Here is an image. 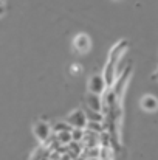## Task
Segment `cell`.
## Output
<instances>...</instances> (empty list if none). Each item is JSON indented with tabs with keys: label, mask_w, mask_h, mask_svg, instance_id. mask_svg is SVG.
<instances>
[{
	"label": "cell",
	"mask_w": 158,
	"mask_h": 160,
	"mask_svg": "<svg viewBox=\"0 0 158 160\" xmlns=\"http://www.w3.org/2000/svg\"><path fill=\"white\" fill-rule=\"evenodd\" d=\"M34 134H36V137L42 142V143H45L48 138H50V135H51V126L48 124V123H45V121H37L36 124H34Z\"/></svg>",
	"instance_id": "cell-5"
},
{
	"label": "cell",
	"mask_w": 158,
	"mask_h": 160,
	"mask_svg": "<svg viewBox=\"0 0 158 160\" xmlns=\"http://www.w3.org/2000/svg\"><path fill=\"white\" fill-rule=\"evenodd\" d=\"M85 103H87V109H92V110H96V112L103 110V98L99 95L89 93L85 97Z\"/></svg>",
	"instance_id": "cell-7"
},
{
	"label": "cell",
	"mask_w": 158,
	"mask_h": 160,
	"mask_svg": "<svg viewBox=\"0 0 158 160\" xmlns=\"http://www.w3.org/2000/svg\"><path fill=\"white\" fill-rule=\"evenodd\" d=\"M5 12V8H3V3H0V16Z\"/></svg>",
	"instance_id": "cell-16"
},
{
	"label": "cell",
	"mask_w": 158,
	"mask_h": 160,
	"mask_svg": "<svg viewBox=\"0 0 158 160\" xmlns=\"http://www.w3.org/2000/svg\"><path fill=\"white\" fill-rule=\"evenodd\" d=\"M73 47H74V50H76L78 53L84 54V53H87V52L90 50V47H92V41H90V38H89L87 34L81 33V34H78V36L73 39Z\"/></svg>",
	"instance_id": "cell-4"
},
{
	"label": "cell",
	"mask_w": 158,
	"mask_h": 160,
	"mask_svg": "<svg viewBox=\"0 0 158 160\" xmlns=\"http://www.w3.org/2000/svg\"><path fill=\"white\" fill-rule=\"evenodd\" d=\"M84 113H85L87 121H98V123H103V121H104L103 112H96V110H92V109H87V107H85Z\"/></svg>",
	"instance_id": "cell-9"
},
{
	"label": "cell",
	"mask_w": 158,
	"mask_h": 160,
	"mask_svg": "<svg viewBox=\"0 0 158 160\" xmlns=\"http://www.w3.org/2000/svg\"><path fill=\"white\" fill-rule=\"evenodd\" d=\"M3 2H5V0H0V3H3Z\"/></svg>",
	"instance_id": "cell-19"
},
{
	"label": "cell",
	"mask_w": 158,
	"mask_h": 160,
	"mask_svg": "<svg viewBox=\"0 0 158 160\" xmlns=\"http://www.w3.org/2000/svg\"><path fill=\"white\" fill-rule=\"evenodd\" d=\"M107 89V84H105L103 75H93L89 81V93H93V95H103Z\"/></svg>",
	"instance_id": "cell-2"
},
{
	"label": "cell",
	"mask_w": 158,
	"mask_h": 160,
	"mask_svg": "<svg viewBox=\"0 0 158 160\" xmlns=\"http://www.w3.org/2000/svg\"><path fill=\"white\" fill-rule=\"evenodd\" d=\"M73 128L67 123V121H59V123H56V124H53L51 126V132L53 134H59V132H70Z\"/></svg>",
	"instance_id": "cell-10"
},
{
	"label": "cell",
	"mask_w": 158,
	"mask_h": 160,
	"mask_svg": "<svg viewBox=\"0 0 158 160\" xmlns=\"http://www.w3.org/2000/svg\"><path fill=\"white\" fill-rule=\"evenodd\" d=\"M71 134V142H82V137H84V129H79V128H73L70 131Z\"/></svg>",
	"instance_id": "cell-14"
},
{
	"label": "cell",
	"mask_w": 158,
	"mask_h": 160,
	"mask_svg": "<svg viewBox=\"0 0 158 160\" xmlns=\"http://www.w3.org/2000/svg\"><path fill=\"white\" fill-rule=\"evenodd\" d=\"M85 160H99V159H85Z\"/></svg>",
	"instance_id": "cell-18"
},
{
	"label": "cell",
	"mask_w": 158,
	"mask_h": 160,
	"mask_svg": "<svg viewBox=\"0 0 158 160\" xmlns=\"http://www.w3.org/2000/svg\"><path fill=\"white\" fill-rule=\"evenodd\" d=\"M65 121H67L71 128H79V129H84L85 124H87L85 113H84V110H81V109H79V110H74L73 113H70Z\"/></svg>",
	"instance_id": "cell-3"
},
{
	"label": "cell",
	"mask_w": 158,
	"mask_h": 160,
	"mask_svg": "<svg viewBox=\"0 0 158 160\" xmlns=\"http://www.w3.org/2000/svg\"><path fill=\"white\" fill-rule=\"evenodd\" d=\"M127 47H129V42H127V41H119V42L110 50V53H108V61H107V64H105L104 75H103L107 87H112V84L115 82V79H116V67H118V62H119L121 58L126 54Z\"/></svg>",
	"instance_id": "cell-1"
},
{
	"label": "cell",
	"mask_w": 158,
	"mask_h": 160,
	"mask_svg": "<svg viewBox=\"0 0 158 160\" xmlns=\"http://www.w3.org/2000/svg\"><path fill=\"white\" fill-rule=\"evenodd\" d=\"M87 131H92V132H96V134H101L104 132V124L103 123H98V121H87L85 128Z\"/></svg>",
	"instance_id": "cell-11"
},
{
	"label": "cell",
	"mask_w": 158,
	"mask_h": 160,
	"mask_svg": "<svg viewBox=\"0 0 158 160\" xmlns=\"http://www.w3.org/2000/svg\"><path fill=\"white\" fill-rule=\"evenodd\" d=\"M56 138H57V142L60 143V145H68L70 142H71V134L70 132H59V134H56Z\"/></svg>",
	"instance_id": "cell-13"
},
{
	"label": "cell",
	"mask_w": 158,
	"mask_h": 160,
	"mask_svg": "<svg viewBox=\"0 0 158 160\" xmlns=\"http://www.w3.org/2000/svg\"><path fill=\"white\" fill-rule=\"evenodd\" d=\"M81 143H82V148H95V146H99V134L84 129V137H82V142H81Z\"/></svg>",
	"instance_id": "cell-6"
},
{
	"label": "cell",
	"mask_w": 158,
	"mask_h": 160,
	"mask_svg": "<svg viewBox=\"0 0 158 160\" xmlns=\"http://www.w3.org/2000/svg\"><path fill=\"white\" fill-rule=\"evenodd\" d=\"M112 157H113V148L99 146V160H112Z\"/></svg>",
	"instance_id": "cell-12"
},
{
	"label": "cell",
	"mask_w": 158,
	"mask_h": 160,
	"mask_svg": "<svg viewBox=\"0 0 158 160\" xmlns=\"http://www.w3.org/2000/svg\"><path fill=\"white\" fill-rule=\"evenodd\" d=\"M141 107L147 112H155L158 109V100L154 97V95H144L141 98Z\"/></svg>",
	"instance_id": "cell-8"
},
{
	"label": "cell",
	"mask_w": 158,
	"mask_h": 160,
	"mask_svg": "<svg viewBox=\"0 0 158 160\" xmlns=\"http://www.w3.org/2000/svg\"><path fill=\"white\" fill-rule=\"evenodd\" d=\"M152 79H158V68H157V72L152 75Z\"/></svg>",
	"instance_id": "cell-17"
},
{
	"label": "cell",
	"mask_w": 158,
	"mask_h": 160,
	"mask_svg": "<svg viewBox=\"0 0 158 160\" xmlns=\"http://www.w3.org/2000/svg\"><path fill=\"white\" fill-rule=\"evenodd\" d=\"M70 73L71 75H81L82 73V65L81 64H71L70 65Z\"/></svg>",
	"instance_id": "cell-15"
}]
</instances>
